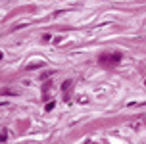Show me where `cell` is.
I'll list each match as a JSON object with an SVG mask.
<instances>
[{"label":"cell","mask_w":146,"mask_h":144,"mask_svg":"<svg viewBox=\"0 0 146 144\" xmlns=\"http://www.w3.org/2000/svg\"><path fill=\"white\" fill-rule=\"evenodd\" d=\"M98 62L104 65V67H115L121 62V54L119 52H108V54H100L98 56Z\"/></svg>","instance_id":"obj_1"},{"label":"cell","mask_w":146,"mask_h":144,"mask_svg":"<svg viewBox=\"0 0 146 144\" xmlns=\"http://www.w3.org/2000/svg\"><path fill=\"white\" fill-rule=\"evenodd\" d=\"M71 85H73V81H71V79H67L66 83L62 85V90H69V86H71Z\"/></svg>","instance_id":"obj_2"},{"label":"cell","mask_w":146,"mask_h":144,"mask_svg":"<svg viewBox=\"0 0 146 144\" xmlns=\"http://www.w3.org/2000/svg\"><path fill=\"white\" fill-rule=\"evenodd\" d=\"M54 106H56V102H48V104H46V111H50V109H54Z\"/></svg>","instance_id":"obj_3"},{"label":"cell","mask_w":146,"mask_h":144,"mask_svg":"<svg viewBox=\"0 0 146 144\" xmlns=\"http://www.w3.org/2000/svg\"><path fill=\"white\" fill-rule=\"evenodd\" d=\"M0 60H2V52H0Z\"/></svg>","instance_id":"obj_4"}]
</instances>
